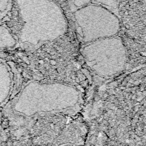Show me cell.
<instances>
[{
  "label": "cell",
  "mask_w": 146,
  "mask_h": 146,
  "mask_svg": "<svg viewBox=\"0 0 146 146\" xmlns=\"http://www.w3.org/2000/svg\"><path fill=\"white\" fill-rule=\"evenodd\" d=\"M74 17L85 44L115 36L120 29L117 16L101 5L88 4L79 8Z\"/></svg>",
  "instance_id": "3"
},
{
  "label": "cell",
  "mask_w": 146,
  "mask_h": 146,
  "mask_svg": "<svg viewBox=\"0 0 146 146\" xmlns=\"http://www.w3.org/2000/svg\"><path fill=\"white\" fill-rule=\"evenodd\" d=\"M145 4H146V0H145Z\"/></svg>",
  "instance_id": "8"
},
{
  "label": "cell",
  "mask_w": 146,
  "mask_h": 146,
  "mask_svg": "<svg viewBox=\"0 0 146 146\" xmlns=\"http://www.w3.org/2000/svg\"><path fill=\"white\" fill-rule=\"evenodd\" d=\"M11 6V0H0V20L7 15Z\"/></svg>",
  "instance_id": "5"
},
{
  "label": "cell",
  "mask_w": 146,
  "mask_h": 146,
  "mask_svg": "<svg viewBox=\"0 0 146 146\" xmlns=\"http://www.w3.org/2000/svg\"><path fill=\"white\" fill-rule=\"evenodd\" d=\"M92 0H72V3L76 8H80L84 6L91 2Z\"/></svg>",
  "instance_id": "7"
},
{
  "label": "cell",
  "mask_w": 146,
  "mask_h": 146,
  "mask_svg": "<svg viewBox=\"0 0 146 146\" xmlns=\"http://www.w3.org/2000/svg\"><path fill=\"white\" fill-rule=\"evenodd\" d=\"M82 54L89 68L103 76L121 72L126 64V48L120 38L115 36L86 44Z\"/></svg>",
  "instance_id": "2"
},
{
  "label": "cell",
  "mask_w": 146,
  "mask_h": 146,
  "mask_svg": "<svg viewBox=\"0 0 146 146\" xmlns=\"http://www.w3.org/2000/svg\"><path fill=\"white\" fill-rule=\"evenodd\" d=\"M23 22L22 39H56L66 33L68 22L60 6L52 0H17Z\"/></svg>",
  "instance_id": "1"
},
{
  "label": "cell",
  "mask_w": 146,
  "mask_h": 146,
  "mask_svg": "<svg viewBox=\"0 0 146 146\" xmlns=\"http://www.w3.org/2000/svg\"><path fill=\"white\" fill-rule=\"evenodd\" d=\"M95 2L114 9L118 8L117 0H94Z\"/></svg>",
  "instance_id": "6"
},
{
  "label": "cell",
  "mask_w": 146,
  "mask_h": 146,
  "mask_svg": "<svg viewBox=\"0 0 146 146\" xmlns=\"http://www.w3.org/2000/svg\"><path fill=\"white\" fill-rule=\"evenodd\" d=\"M5 39L15 40L6 28L5 26H0V47H10L9 44L4 42Z\"/></svg>",
  "instance_id": "4"
}]
</instances>
